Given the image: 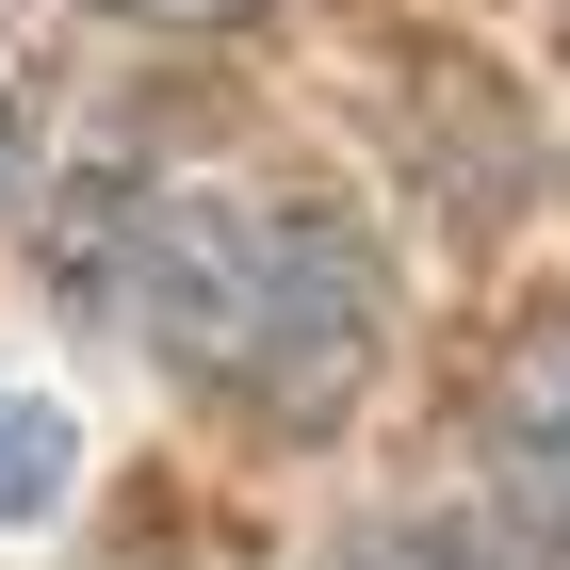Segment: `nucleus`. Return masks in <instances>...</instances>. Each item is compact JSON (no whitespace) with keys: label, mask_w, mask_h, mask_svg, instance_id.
I'll return each instance as SVG.
<instances>
[{"label":"nucleus","mask_w":570,"mask_h":570,"mask_svg":"<svg viewBox=\"0 0 570 570\" xmlns=\"http://www.w3.org/2000/svg\"><path fill=\"white\" fill-rule=\"evenodd\" d=\"M98 294L147 326L164 375L262 407V424H326L358 407L375 343H392V277L358 245V213L294 196V179H131L98 213Z\"/></svg>","instance_id":"1"},{"label":"nucleus","mask_w":570,"mask_h":570,"mask_svg":"<svg viewBox=\"0 0 570 570\" xmlns=\"http://www.w3.org/2000/svg\"><path fill=\"white\" fill-rule=\"evenodd\" d=\"M473 456H489V505H505L538 554H570V309H538L522 343L489 358Z\"/></svg>","instance_id":"2"},{"label":"nucleus","mask_w":570,"mask_h":570,"mask_svg":"<svg viewBox=\"0 0 570 570\" xmlns=\"http://www.w3.org/2000/svg\"><path fill=\"white\" fill-rule=\"evenodd\" d=\"M375 570H570V554H538L505 505H440V522H407V538H375Z\"/></svg>","instance_id":"3"},{"label":"nucleus","mask_w":570,"mask_h":570,"mask_svg":"<svg viewBox=\"0 0 570 570\" xmlns=\"http://www.w3.org/2000/svg\"><path fill=\"white\" fill-rule=\"evenodd\" d=\"M49 489H66V407H33V392H0V522H33Z\"/></svg>","instance_id":"4"},{"label":"nucleus","mask_w":570,"mask_h":570,"mask_svg":"<svg viewBox=\"0 0 570 570\" xmlns=\"http://www.w3.org/2000/svg\"><path fill=\"white\" fill-rule=\"evenodd\" d=\"M115 17H147V33H228V17H262V0H115Z\"/></svg>","instance_id":"5"},{"label":"nucleus","mask_w":570,"mask_h":570,"mask_svg":"<svg viewBox=\"0 0 570 570\" xmlns=\"http://www.w3.org/2000/svg\"><path fill=\"white\" fill-rule=\"evenodd\" d=\"M0 179H17V66H0Z\"/></svg>","instance_id":"6"}]
</instances>
